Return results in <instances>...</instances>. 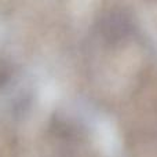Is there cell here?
<instances>
[{"label": "cell", "instance_id": "cell-1", "mask_svg": "<svg viewBox=\"0 0 157 157\" xmlns=\"http://www.w3.org/2000/svg\"><path fill=\"white\" fill-rule=\"evenodd\" d=\"M103 36L110 41L120 40L130 32V19L119 11H112L102 21Z\"/></svg>", "mask_w": 157, "mask_h": 157}]
</instances>
